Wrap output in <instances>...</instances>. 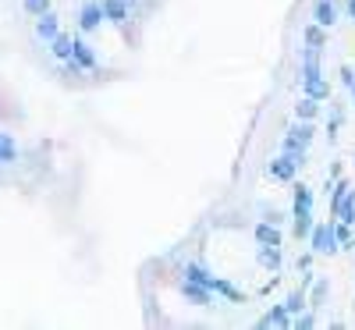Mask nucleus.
Segmentation results:
<instances>
[{"label":"nucleus","mask_w":355,"mask_h":330,"mask_svg":"<svg viewBox=\"0 0 355 330\" xmlns=\"http://www.w3.org/2000/svg\"><path fill=\"white\" fill-rule=\"evenodd\" d=\"M334 220H338V217L313 224V231H309V249H313V256H334V252H341V249H338V234H334Z\"/></svg>","instance_id":"obj_1"},{"label":"nucleus","mask_w":355,"mask_h":330,"mask_svg":"<svg viewBox=\"0 0 355 330\" xmlns=\"http://www.w3.org/2000/svg\"><path fill=\"white\" fill-rule=\"evenodd\" d=\"M103 21H107L103 0H85V4L78 8V33H96Z\"/></svg>","instance_id":"obj_2"},{"label":"nucleus","mask_w":355,"mask_h":330,"mask_svg":"<svg viewBox=\"0 0 355 330\" xmlns=\"http://www.w3.org/2000/svg\"><path fill=\"white\" fill-rule=\"evenodd\" d=\"M178 291H182L185 302H192V306H199V309H210V306H214V298H217L210 288H202V284H196V281H189V277H182Z\"/></svg>","instance_id":"obj_3"},{"label":"nucleus","mask_w":355,"mask_h":330,"mask_svg":"<svg viewBox=\"0 0 355 330\" xmlns=\"http://www.w3.org/2000/svg\"><path fill=\"white\" fill-rule=\"evenodd\" d=\"M71 57L85 68V71H96L100 68V57H96V50L85 43V33H78V36H71Z\"/></svg>","instance_id":"obj_4"},{"label":"nucleus","mask_w":355,"mask_h":330,"mask_svg":"<svg viewBox=\"0 0 355 330\" xmlns=\"http://www.w3.org/2000/svg\"><path fill=\"white\" fill-rule=\"evenodd\" d=\"M252 238H256V245H274V249H281V245H284L281 227H277V224H270V220H256V224H252Z\"/></svg>","instance_id":"obj_5"},{"label":"nucleus","mask_w":355,"mask_h":330,"mask_svg":"<svg viewBox=\"0 0 355 330\" xmlns=\"http://www.w3.org/2000/svg\"><path fill=\"white\" fill-rule=\"evenodd\" d=\"M291 323H295V316L288 313V306H284V302H281V306H270V309H266V313L256 320V327H259V330H266V327H284V330H288Z\"/></svg>","instance_id":"obj_6"},{"label":"nucleus","mask_w":355,"mask_h":330,"mask_svg":"<svg viewBox=\"0 0 355 330\" xmlns=\"http://www.w3.org/2000/svg\"><path fill=\"white\" fill-rule=\"evenodd\" d=\"M295 174H299V167H295L284 153L266 164V177H274V182H295Z\"/></svg>","instance_id":"obj_7"},{"label":"nucleus","mask_w":355,"mask_h":330,"mask_svg":"<svg viewBox=\"0 0 355 330\" xmlns=\"http://www.w3.org/2000/svg\"><path fill=\"white\" fill-rule=\"evenodd\" d=\"M313 21L323 25V28H334L338 25V4L334 0H316L313 4Z\"/></svg>","instance_id":"obj_8"},{"label":"nucleus","mask_w":355,"mask_h":330,"mask_svg":"<svg viewBox=\"0 0 355 330\" xmlns=\"http://www.w3.org/2000/svg\"><path fill=\"white\" fill-rule=\"evenodd\" d=\"M313 209H299V214H291V234L295 242H309V231H313Z\"/></svg>","instance_id":"obj_9"},{"label":"nucleus","mask_w":355,"mask_h":330,"mask_svg":"<svg viewBox=\"0 0 355 330\" xmlns=\"http://www.w3.org/2000/svg\"><path fill=\"white\" fill-rule=\"evenodd\" d=\"M182 277H189V281H196V284H202V288H210V291H214V284H217V277H214L202 263H185V266H182ZM214 295H217V291H214Z\"/></svg>","instance_id":"obj_10"},{"label":"nucleus","mask_w":355,"mask_h":330,"mask_svg":"<svg viewBox=\"0 0 355 330\" xmlns=\"http://www.w3.org/2000/svg\"><path fill=\"white\" fill-rule=\"evenodd\" d=\"M57 33H61V18H57L53 11H46V15H40V18H36V40L50 43Z\"/></svg>","instance_id":"obj_11"},{"label":"nucleus","mask_w":355,"mask_h":330,"mask_svg":"<svg viewBox=\"0 0 355 330\" xmlns=\"http://www.w3.org/2000/svg\"><path fill=\"white\" fill-rule=\"evenodd\" d=\"M327 33H331V28H323V25H316V21H306L302 43H306V46H316V50H327Z\"/></svg>","instance_id":"obj_12"},{"label":"nucleus","mask_w":355,"mask_h":330,"mask_svg":"<svg viewBox=\"0 0 355 330\" xmlns=\"http://www.w3.org/2000/svg\"><path fill=\"white\" fill-rule=\"evenodd\" d=\"M103 15L110 25H128V0H103Z\"/></svg>","instance_id":"obj_13"},{"label":"nucleus","mask_w":355,"mask_h":330,"mask_svg":"<svg viewBox=\"0 0 355 330\" xmlns=\"http://www.w3.org/2000/svg\"><path fill=\"white\" fill-rule=\"evenodd\" d=\"M302 93L306 96H313V100H320V103H327L331 100V82L327 78H309V82H302Z\"/></svg>","instance_id":"obj_14"},{"label":"nucleus","mask_w":355,"mask_h":330,"mask_svg":"<svg viewBox=\"0 0 355 330\" xmlns=\"http://www.w3.org/2000/svg\"><path fill=\"white\" fill-rule=\"evenodd\" d=\"M299 209H313V189L306 182L291 185V214H299Z\"/></svg>","instance_id":"obj_15"},{"label":"nucleus","mask_w":355,"mask_h":330,"mask_svg":"<svg viewBox=\"0 0 355 330\" xmlns=\"http://www.w3.org/2000/svg\"><path fill=\"white\" fill-rule=\"evenodd\" d=\"M256 263H259L263 270H270V274H281V249H274V245H259Z\"/></svg>","instance_id":"obj_16"},{"label":"nucleus","mask_w":355,"mask_h":330,"mask_svg":"<svg viewBox=\"0 0 355 330\" xmlns=\"http://www.w3.org/2000/svg\"><path fill=\"white\" fill-rule=\"evenodd\" d=\"M316 114H320V100L302 93L299 103H295V121H316Z\"/></svg>","instance_id":"obj_17"},{"label":"nucleus","mask_w":355,"mask_h":330,"mask_svg":"<svg viewBox=\"0 0 355 330\" xmlns=\"http://www.w3.org/2000/svg\"><path fill=\"white\" fill-rule=\"evenodd\" d=\"M327 298H331V281L327 277H316L313 281V295H309V309H323Z\"/></svg>","instance_id":"obj_18"},{"label":"nucleus","mask_w":355,"mask_h":330,"mask_svg":"<svg viewBox=\"0 0 355 330\" xmlns=\"http://www.w3.org/2000/svg\"><path fill=\"white\" fill-rule=\"evenodd\" d=\"M214 291H217L220 298H227V302H231V306H242V302H245V295H242L239 288H234V284H231L227 277H217V284H214Z\"/></svg>","instance_id":"obj_19"},{"label":"nucleus","mask_w":355,"mask_h":330,"mask_svg":"<svg viewBox=\"0 0 355 330\" xmlns=\"http://www.w3.org/2000/svg\"><path fill=\"white\" fill-rule=\"evenodd\" d=\"M334 234H338V249H348V252H355V224L334 220Z\"/></svg>","instance_id":"obj_20"},{"label":"nucleus","mask_w":355,"mask_h":330,"mask_svg":"<svg viewBox=\"0 0 355 330\" xmlns=\"http://www.w3.org/2000/svg\"><path fill=\"white\" fill-rule=\"evenodd\" d=\"M50 53L57 57V61H68V57H71V36L68 33H57L50 40Z\"/></svg>","instance_id":"obj_21"},{"label":"nucleus","mask_w":355,"mask_h":330,"mask_svg":"<svg viewBox=\"0 0 355 330\" xmlns=\"http://www.w3.org/2000/svg\"><path fill=\"white\" fill-rule=\"evenodd\" d=\"M284 306H288V313H291V316H299L302 309H309V298H306V288H302V284L295 288V291H291V295L284 298Z\"/></svg>","instance_id":"obj_22"},{"label":"nucleus","mask_w":355,"mask_h":330,"mask_svg":"<svg viewBox=\"0 0 355 330\" xmlns=\"http://www.w3.org/2000/svg\"><path fill=\"white\" fill-rule=\"evenodd\" d=\"M345 125V103H331V117H327V139H338Z\"/></svg>","instance_id":"obj_23"},{"label":"nucleus","mask_w":355,"mask_h":330,"mask_svg":"<svg viewBox=\"0 0 355 330\" xmlns=\"http://www.w3.org/2000/svg\"><path fill=\"white\" fill-rule=\"evenodd\" d=\"M338 220H345V224H355V189L341 199V206H338Z\"/></svg>","instance_id":"obj_24"},{"label":"nucleus","mask_w":355,"mask_h":330,"mask_svg":"<svg viewBox=\"0 0 355 330\" xmlns=\"http://www.w3.org/2000/svg\"><path fill=\"white\" fill-rule=\"evenodd\" d=\"M15 157H18V142H15L11 135L0 132V164H11Z\"/></svg>","instance_id":"obj_25"},{"label":"nucleus","mask_w":355,"mask_h":330,"mask_svg":"<svg viewBox=\"0 0 355 330\" xmlns=\"http://www.w3.org/2000/svg\"><path fill=\"white\" fill-rule=\"evenodd\" d=\"M21 8H25V15H33V18H40V15L53 11V0H21Z\"/></svg>","instance_id":"obj_26"},{"label":"nucleus","mask_w":355,"mask_h":330,"mask_svg":"<svg viewBox=\"0 0 355 330\" xmlns=\"http://www.w3.org/2000/svg\"><path fill=\"white\" fill-rule=\"evenodd\" d=\"M291 327H295V330H313V327H316V309H302L299 316H295Z\"/></svg>","instance_id":"obj_27"},{"label":"nucleus","mask_w":355,"mask_h":330,"mask_svg":"<svg viewBox=\"0 0 355 330\" xmlns=\"http://www.w3.org/2000/svg\"><path fill=\"white\" fill-rule=\"evenodd\" d=\"M295 270H299V274H306V270H313V249H309V252H302L299 259H295Z\"/></svg>","instance_id":"obj_28"},{"label":"nucleus","mask_w":355,"mask_h":330,"mask_svg":"<svg viewBox=\"0 0 355 330\" xmlns=\"http://www.w3.org/2000/svg\"><path fill=\"white\" fill-rule=\"evenodd\" d=\"M338 78H341V85H345V89H352V85H355V71H352L348 64H341V68H338Z\"/></svg>","instance_id":"obj_29"},{"label":"nucleus","mask_w":355,"mask_h":330,"mask_svg":"<svg viewBox=\"0 0 355 330\" xmlns=\"http://www.w3.org/2000/svg\"><path fill=\"white\" fill-rule=\"evenodd\" d=\"M263 220H270V224H277V227H281V224L288 220V214H284V209H266Z\"/></svg>","instance_id":"obj_30"},{"label":"nucleus","mask_w":355,"mask_h":330,"mask_svg":"<svg viewBox=\"0 0 355 330\" xmlns=\"http://www.w3.org/2000/svg\"><path fill=\"white\" fill-rule=\"evenodd\" d=\"M345 15L355 21V0H345Z\"/></svg>","instance_id":"obj_31"},{"label":"nucleus","mask_w":355,"mask_h":330,"mask_svg":"<svg viewBox=\"0 0 355 330\" xmlns=\"http://www.w3.org/2000/svg\"><path fill=\"white\" fill-rule=\"evenodd\" d=\"M348 93H352V107H355V85H352V89H348Z\"/></svg>","instance_id":"obj_32"},{"label":"nucleus","mask_w":355,"mask_h":330,"mask_svg":"<svg viewBox=\"0 0 355 330\" xmlns=\"http://www.w3.org/2000/svg\"><path fill=\"white\" fill-rule=\"evenodd\" d=\"M352 309H355V302H352Z\"/></svg>","instance_id":"obj_33"}]
</instances>
